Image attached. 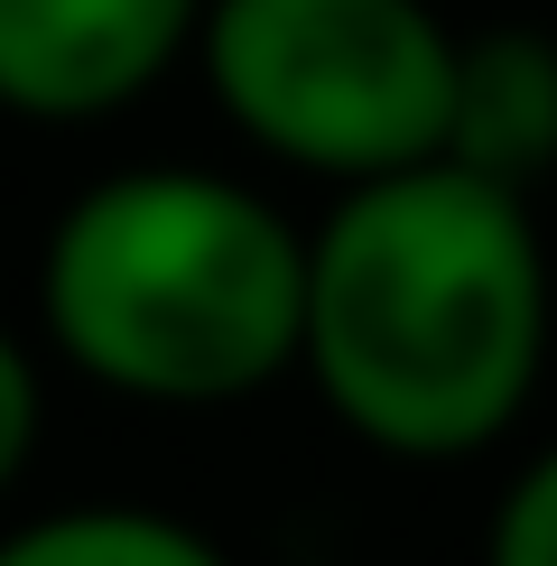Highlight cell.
<instances>
[{"label": "cell", "instance_id": "obj_2", "mask_svg": "<svg viewBox=\"0 0 557 566\" xmlns=\"http://www.w3.org/2000/svg\"><path fill=\"white\" fill-rule=\"evenodd\" d=\"M307 232L223 168H112L38 251V325L93 390L242 409L297 371Z\"/></svg>", "mask_w": 557, "mask_h": 566}, {"label": "cell", "instance_id": "obj_7", "mask_svg": "<svg viewBox=\"0 0 557 566\" xmlns=\"http://www.w3.org/2000/svg\"><path fill=\"white\" fill-rule=\"evenodd\" d=\"M483 566H557V446H539L502 483L493 530H483Z\"/></svg>", "mask_w": 557, "mask_h": 566}, {"label": "cell", "instance_id": "obj_5", "mask_svg": "<svg viewBox=\"0 0 557 566\" xmlns=\"http://www.w3.org/2000/svg\"><path fill=\"white\" fill-rule=\"evenodd\" d=\"M455 168L529 196L557 177V38L548 29H474L455 38L446 84V149Z\"/></svg>", "mask_w": 557, "mask_h": 566}, {"label": "cell", "instance_id": "obj_1", "mask_svg": "<svg viewBox=\"0 0 557 566\" xmlns=\"http://www.w3.org/2000/svg\"><path fill=\"white\" fill-rule=\"evenodd\" d=\"M557 335L529 196L418 158L362 177L307 232L297 371L371 455L455 464L529 409Z\"/></svg>", "mask_w": 557, "mask_h": 566}, {"label": "cell", "instance_id": "obj_6", "mask_svg": "<svg viewBox=\"0 0 557 566\" xmlns=\"http://www.w3.org/2000/svg\"><path fill=\"white\" fill-rule=\"evenodd\" d=\"M0 566H232L214 538L149 502H75L0 538Z\"/></svg>", "mask_w": 557, "mask_h": 566}, {"label": "cell", "instance_id": "obj_4", "mask_svg": "<svg viewBox=\"0 0 557 566\" xmlns=\"http://www.w3.org/2000/svg\"><path fill=\"white\" fill-rule=\"evenodd\" d=\"M204 0H0V112L84 130L196 56Z\"/></svg>", "mask_w": 557, "mask_h": 566}, {"label": "cell", "instance_id": "obj_3", "mask_svg": "<svg viewBox=\"0 0 557 566\" xmlns=\"http://www.w3.org/2000/svg\"><path fill=\"white\" fill-rule=\"evenodd\" d=\"M204 93L261 158L362 186L446 149L455 29L437 0H204Z\"/></svg>", "mask_w": 557, "mask_h": 566}, {"label": "cell", "instance_id": "obj_8", "mask_svg": "<svg viewBox=\"0 0 557 566\" xmlns=\"http://www.w3.org/2000/svg\"><path fill=\"white\" fill-rule=\"evenodd\" d=\"M38 428H46V390H38V363H29V344L0 325V492H10L19 474H29V455H38Z\"/></svg>", "mask_w": 557, "mask_h": 566}]
</instances>
